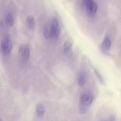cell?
Returning a JSON list of instances; mask_svg holds the SVG:
<instances>
[{
	"label": "cell",
	"instance_id": "6da1fadb",
	"mask_svg": "<svg viewBox=\"0 0 121 121\" xmlns=\"http://www.w3.org/2000/svg\"><path fill=\"white\" fill-rule=\"evenodd\" d=\"M94 97L92 95L85 94L82 95L80 98L79 109L81 113H85L91 104L94 100Z\"/></svg>",
	"mask_w": 121,
	"mask_h": 121
},
{
	"label": "cell",
	"instance_id": "7a4b0ae2",
	"mask_svg": "<svg viewBox=\"0 0 121 121\" xmlns=\"http://www.w3.org/2000/svg\"><path fill=\"white\" fill-rule=\"evenodd\" d=\"M13 44L9 36H6L3 40L1 42V52L5 56L9 55L11 52Z\"/></svg>",
	"mask_w": 121,
	"mask_h": 121
},
{
	"label": "cell",
	"instance_id": "3957f363",
	"mask_svg": "<svg viewBox=\"0 0 121 121\" xmlns=\"http://www.w3.org/2000/svg\"><path fill=\"white\" fill-rule=\"evenodd\" d=\"M83 3L88 14L91 16L95 15L97 11L98 7L94 0H83Z\"/></svg>",
	"mask_w": 121,
	"mask_h": 121
},
{
	"label": "cell",
	"instance_id": "277c9868",
	"mask_svg": "<svg viewBox=\"0 0 121 121\" xmlns=\"http://www.w3.org/2000/svg\"><path fill=\"white\" fill-rule=\"evenodd\" d=\"M50 32V36L54 38H57L59 35V24L58 20L56 18L53 19Z\"/></svg>",
	"mask_w": 121,
	"mask_h": 121
},
{
	"label": "cell",
	"instance_id": "5b68a950",
	"mask_svg": "<svg viewBox=\"0 0 121 121\" xmlns=\"http://www.w3.org/2000/svg\"><path fill=\"white\" fill-rule=\"evenodd\" d=\"M18 53L23 60H27L30 56V51L29 48L26 45H22L19 47Z\"/></svg>",
	"mask_w": 121,
	"mask_h": 121
},
{
	"label": "cell",
	"instance_id": "8992f818",
	"mask_svg": "<svg viewBox=\"0 0 121 121\" xmlns=\"http://www.w3.org/2000/svg\"><path fill=\"white\" fill-rule=\"evenodd\" d=\"M112 40L109 36H107L104 39L100 46L101 50L103 52H107L109 50L111 46Z\"/></svg>",
	"mask_w": 121,
	"mask_h": 121
},
{
	"label": "cell",
	"instance_id": "52a82bcc",
	"mask_svg": "<svg viewBox=\"0 0 121 121\" xmlns=\"http://www.w3.org/2000/svg\"><path fill=\"white\" fill-rule=\"evenodd\" d=\"M45 108L42 104H37L36 107V114L38 117H41L43 116L45 112Z\"/></svg>",
	"mask_w": 121,
	"mask_h": 121
},
{
	"label": "cell",
	"instance_id": "ba28073f",
	"mask_svg": "<svg viewBox=\"0 0 121 121\" xmlns=\"http://www.w3.org/2000/svg\"><path fill=\"white\" fill-rule=\"evenodd\" d=\"M26 25L28 28L31 30L34 29L35 27V21L34 17L32 15H29L26 20Z\"/></svg>",
	"mask_w": 121,
	"mask_h": 121
},
{
	"label": "cell",
	"instance_id": "9c48e42d",
	"mask_svg": "<svg viewBox=\"0 0 121 121\" xmlns=\"http://www.w3.org/2000/svg\"><path fill=\"white\" fill-rule=\"evenodd\" d=\"M6 24L9 27H12L14 24L13 17L10 13H7L5 18Z\"/></svg>",
	"mask_w": 121,
	"mask_h": 121
},
{
	"label": "cell",
	"instance_id": "30bf717a",
	"mask_svg": "<svg viewBox=\"0 0 121 121\" xmlns=\"http://www.w3.org/2000/svg\"><path fill=\"white\" fill-rule=\"evenodd\" d=\"M72 44L70 41H67L65 42L63 47V52L64 53L69 52L72 50Z\"/></svg>",
	"mask_w": 121,
	"mask_h": 121
},
{
	"label": "cell",
	"instance_id": "8fae6325",
	"mask_svg": "<svg viewBox=\"0 0 121 121\" xmlns=\"http://www.w3.org/2000/svg\"><path fill=\"white\" fill-rule=\"evenodd\" d=\"M85 77L83 75H80L78 79V82L79 85L80 86H83L85 84Z\"/></svg>",
	"mask_w": 121,
	"mask_h": 121
},
{
	"label": "cell",
	"instance_id": "7c38bea8",
	"mask_svg": "<svg viewBox=\"0 0 121 121\" xmlns=\"http://www.w3.org/2000/svg\"><path fill=\"white\" fill-rule=\"evenodd\" d=\"M44 36L45 38H48L50 37H51L50 31H49L47 28H45V29L44 30Z\"/></svg>",
	"mask_w": 121,
	"mask_h": 121
},
{
	"label": "cell",
	"instance_id": "4fadbf2b",
	"mask_svg": "<svg viewBox=\"0 0 121 121\" xmlns=\"http://www.w3.org/2000/svg\"><path fill=\"white\" fill-rule=\"evenodd\" d=\"M94 72H95V74H96V75L97 76L98 78H99V81H101V82H103V79H102V77H101L100 74H99V73L98 72L97 70L96 69H94Z\"/></svg>",
	"mask_w": 121,
	"mask_h": 121
},
{
	"label": "cell",
	"instance_id": "5bb4252c",
	"mask_svg": "<svg viewBox=\"0 0 121 121\" xmlns=\"http://www.w3.org/2000/svg\"><path fill=\"white\" fill-rule=\"evenodd\" d=\"M109 121H116V117L113 115H112L109 117Z\"/></svg>",
	"mask_w": 121,
	"mask_h": 121
},
{
	"label": "cell",
	"instance_id": "9a60e30c",
	"mask_svg": "<svg viewBox=\"0 0 121 121\" xmlns=\"http://www.w3.org/2000/svg\"><path fill=\"white\" fill-rule=\"evenodd\" d=\"M0 121H3V120H2V119H1Z\"/></svg>",
	"mask_w": 121,
	"mask_h": 121
},
{
	"label": "cell",
	"instance_id": "2e32d148",
	"mask_svg": "<svg viewBox=\"0 0 121 121\" xmlns=\"http://www.w3.org/2000/svg\"></svg>",
	"mask_w": 121,
	"mask_h": 121
}]
</instances>
